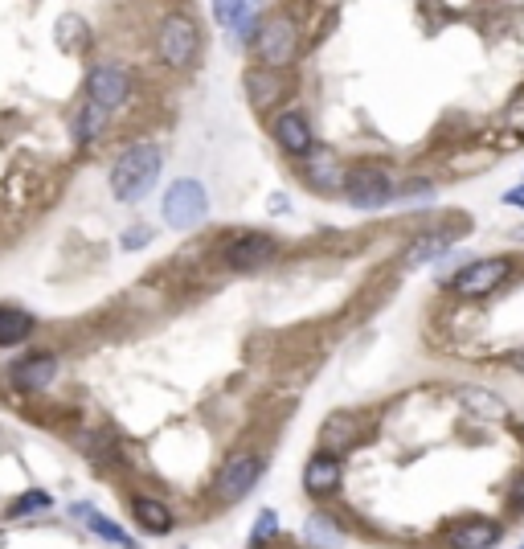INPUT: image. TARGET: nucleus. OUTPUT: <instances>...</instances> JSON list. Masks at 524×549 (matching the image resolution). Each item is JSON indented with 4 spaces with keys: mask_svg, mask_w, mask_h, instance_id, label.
I'll return each mask as SVG.
<instances>
[{
    "mask_svg": "<svg viewBox=\"0 0 524 549\" xmlns=\"http://www.w3.org/2000/svg\"><path fill=\"white\" fill-rule=\"evenodd\" d=\"M160 164H164V156H160L156 144H131L111 164V193H115V201H123V205L144 201L152 193L156 177H160Z\"/></svg>",
    "mask_w": 524,
    "mask_h": 549,
    "instance_id": "f257e3e1",
    "label": "nucleus"
},
{
    "mask_svg": "<svg viewBox=\"0 0 524 549\" xmlns=\"http://www.w3.org/2000/svg\"><path fill=\"white\" fill-rule=\"evenodd\" d=\"M160 214L172 230H197L205 218H209V193L201 181L193 177H181V181H172L164 201H160Z\"/></svg>",
    "mask_w": 524,
    "mask_h": 549,
    "instance_id": "f03ea898",
    "label": "nucleus"
},
{
    "mask_svg": "<svg viewBox=\"0 0 524 549\" xmlns=\"http://www.w3.org/2000/svg\"><path fill=\"white\" fill-rule=\"evenodd\" d=\"M222 259L230 271H242V275H254L262 267H271L279 259V242L262 230H230L226 242H222Z\"/></svg>",
    "mask_w": 524,
    "mask_h": 549,
    "instance_id": "7ed1b4c3",
    "label": "nucleus"
},
{
    "mask_svg": "<svg viewBox=\"0 0 524 549\" xmlns=\"http://www.w3.org/2000/svg\"><path fill=\"white\" fill-rule=\"evenodd\" d=\"M254 54H258V66L267 70H283L299 58V29L291 17H267L254 33Z\"/></svg>",
    "mask_w": 524,
    "mask_h": 549,
    "instance_id": "20e7f679",
    "label": "nucleus"
},
{
    "mask_svg": "<svg viewBox=\"0 0 524 549\" xmlns=\"http://www.w3.org/2000/svg\"><path fill=\"white\" fill-rule=\"evenodd\" d=\"M197 50H201V33H197V25L185 13H172V17L160 21L156 54H160L164 66H177L181 70V66H189L197 58Z\"/></svg>",
    "mask_w": 524,
    "mask_h": 549,
    "instance_id": "39448f33",
    "label": "nucleus"
},
{
    "mask_svg": "<svg viewBox=\"0 0 524 549\" xmlns=\"http://www.w3.org/2000/svg\"><path fill=\"white\" fill-rule=\"evenodd\" d=\"M258 476H262V459L250 455V451H238L222 463V472H217V480H213V496L222 504H238L242 496L254 492Z\"/></svg>",
    "mask_w": 524,
    "mask_h": 549,
    "instance_id": "423d86ee",
    "label": "nucleus"
},
{
    "mask_svg": "<svg viewBox=\"0 0 524 549\" xmlns=\"http://www.w3.org/2000/svg\"><path fill=\"white\" fill-rule=\"evenodd\" d=\"M344 197L353 209H381L393 201V177L377 164H361L344 177Z\"/></svg>",
    "mask_w": 524,
    "mask_h": 549,
    "instance_id": "0eeeda50",
    "label": "nucleus"
},
{
    "mask_svg": "<svg viewBox=\"0 0 524 549\" xmlns=\"http://www.w3.org/2000/svg\"><path fill=\"white\" fill-rule=\"evenodd\" d=\"M467 230H471V222L459 218V222H451V226H439V230L418 234V238L406 246L402 267H406V271H418V267H426V263H439L459 238H467Z\"/></svg>",
    "mask_w": 524,
    "mask_h": 549,
    "instance_id": "6e6552de",
    "label": "nucleus"
},
{
    "mask_svg": "<svg viewBox=\"0 0 524 549\" xmlns=\"http://www.w3.org/2000/svg\"><path fill=\"white\" fill-rule=\"evenodd\" d=\"M131 95V74L115 62H103L95 66L91 74H86V103H95L99 111H115L123 107Z\"/></svg>",
    "mask_w": 524,
    "mask_h": 549,
    "instance_id": "1a4fd4ad",
    "label": "nucleus"
},
{
    "mask_svg": "<svg viewBox=\"0 0 524 549\" xmlns=\"http://www.w3.org/2000/svg\"><path fill=\"white\" fill-rule=\"evenodd\" d=\"M508 275H512V259L496 255V259H479V263L463 267L451 279V287L463 295V300H479V295H492L500 283H508Z\"/></svg>",
    "mask_w": 524,
    "mask_h": 549,
    "instance_id": "9d476101",
    "label": "nucleus"
},
{
    "mask_svg": "<svg viewBox=\"0 0 524 549\" xmlns=\"http://www.w3.org/2000/svg\"><path fill=\"white\" fill-rule=\"evenodd\" d=\"M287 78L279 74V70H267V66H250L246 70V99H250V107L258 111V115H267V111H275L283 99H287Z\"/></svg>",
    "mask_w": 524,
    "mask_h": 549,
    "instance_id": "9b49d317",
    "label": "nucleus"
},
{
    "mask_svg": "<svg viewBox=\"0 0 524 549\" xmlns=\"http://www.w3.org/2000/svg\"><path fill=\"white\" fill-rule=\"evenodd\" d=\"M271 136H275V144H279L283 152H291V156H299V160L316 148L312 123H308V115H303V111H279V115L271 119Z\"/></svg>",
    "mask_w": 524,
    "mask_h": 549,
    "instance_id": "f8f14e48",
    "label": "nucleus"
},
{
    "mask_svg": "<svg viewBox=\"0 0 524 549\" xmlns=\"http://www.w3.org/2000/svg\"><path fill=\"white\" fill-rule=\"evenodd\" d=\"M303 173H308L316 193H344V177L348 173H344L340 160L328 148H312L308 156H303Z\"/></svg>",
    "mask_w": 524,
    "mask_h": 549,
    "instance_id": "ddd939ff",
    "label": "nucleus"
},
{
    "mask_svg": "<svg viewBox=\"0 0 524 549\" xmlns=\"http://www.w3.org/2000/svg\"><path fill=\"white\" fill-rule=\"evenodd\" d=\"M9 377H13V386H21V390H46L58 377V357L54 353H29V357H21L13 365Z\"/></svg>",
    "mask_w": 524,
    "mask_h": 549,
    "instance_id": "4468645a",
    "label": "nucleus"
},
{
    "mask_svg": "<svg viewBox=\"0 0 524 549\" xmlns=\"http://www.w3.org/2000/svg\"><path fill=\"white\" fill-rule=\"evenodd\" d=\"M361 439V418L357 414H328V422L320 427V443L328 455H344V451H353Z\"/></svg>",
    "mask_w": 524,
    "mask_h": 549,
    "instance_id": "2eb2a0df",
    "label": "nucleus"
},
{
    "mask_svg": "<svg viewBox=\"0 0 524 549\" xmlns=\"http://www.w3.org/2000/svg\"><path fill=\"white\" fill-rule=\"evenodd\" d=\"M303 488H308V496H332L340 488V455L316 451L303 468Z\"/></svg>",
    "mask_w": 524,
    "mask_h": 549,
    "instance_id": "dca6fc26",
    "label": "nucleus"
},
{
    "mask_svg": "<svg viewBox=\"0 0 524 549\" xmlns=\"http://www.w3.org/2000/svg\"><path fill=\"white\" fill-rule=\"evenodd\" d=\"M500 541V525L484 521V517H467L459 525H451V549H496Z\"/></svg>",
    "mask_w": 524,
    "mask_h": 549,
    "instance_id": "f3484780",
    "label": "nucleus"
},
{
    "mask_svg": "<svg viewBox=\"0 0 524 549\" xmlns=\"http://www.w3.org/2000/svg\"><path fill=\"white\" fill-rule=\"evenodd\" d=\"M213 17L222 21L226 29H234L238 37H254V33H258L262 9L250 5V0H217V5H213Z\"/></svg>",
    "mask_w": 524,
    "mask_h": 549,
    "instance_id": "a211bd4d",
    "label": "nucleus"
},
{
    "mask_svg": "<svg viewBox=\"0 0 524 549\" xmlns=\"http://www.w3.org/2000/svg\"><path fill=\"white\" fill-rule=\"evenodd\" d=\"M131 517H136V525L152 537H164L172 533V525H177V517H172V509L164 500H152V496H136L131 500Z\"/></svg>",
    "mask_w": 524,
    "mask_h": 549,
    "instance_id": "6ab92c4d",
    "label": "nucleus"
},
{
    "mask_svg": "<svg viewBox=\"0 0 524 549\" xmlns=\"http://www.w3.org/2000/svg\"><path fill=\"white\" fill-rule=\"evenodd\" d=\"M459 402H463L467 414H475V418H488V422H504V418H508V402H504L500 394H492V390L467 386V390H459Z\"/></svg>",
    "mask_w": 524,
    "mask_h": 549,
    "instance_id": "aec40b11",
    "label": "nucleus"
},
{
    "mask_svg": "<svg viewBox=\"0 0 524 549\" xmlns=\"http://www.w3.org/2000/svg\"><path fill=\"white\" fill-rule=\"evenodd\" d=\"M70 513H74L78 521H86V525H91V529H95V533H99L103 541H111V545H119V549H136V541H131V537H127V533H123V529L115 525V521H107L103 513H95L91 504H74Z\"/></svg>",
    "mask_w": 524,
    "mask_h": 549,
    "instance_id": "412c9836",
    "label": "nucleus"
},
{
    "mask_svg": "<svg viewBox=\"0 0 524 549\" xmlns=\"http://www.w3.org/2000/svg\"><path fill=\"white\" fill-rule=\"evenodd\" d=\"M29 332H33V316H29V312H21V308H0V349L29 341Z\"/></svg>",
    "mask_w": 524,
    "mask_h": 549,
    "instance_id": "4be33fe9",
    "label": "nucleus"
},
{
    "mask_svg": "<svg viewBox=\"0 0 524 549\" xmlns=\"http://www.w3.org/2000/svg\"><path fill=\"white\" fill-rule=\"evenodd\" d=\"M303 533H308V545H316V549H340L344 545V533H340V525L328 513H312Z\"/></svg>",
    "mask_w": 524,
    "mask_h": 549,
    "instance_id": "5701e85b",
    "label": "nucleus"
},
{
    "mask_svg": "<svg viewBox=\"0 0 524 549\" xmlns=\"http://www.w3.org/2000/svg\"><path fill=\"white\" fill-rule=\"evenodd\" d=\"M103 123H107V111H99L95 103H86V107L74 115L70 132H74V140H78V144H91V140L103 132Z\"/></svg>",
    "mask_w": 524,
    "mask_h": 549,
    "instance_id": "b1692460",
    "label": "nucleus"
},
{
    "mask_svg": "<svg viewBox=\"0 0 524 549\" xmlns=\"http://www.w3.org/2000/svg\"><path fill=\"white\" fill-rule=\"evenodd\" d=\"M50 509H54V496L41 492V488H29L9 504V517H37V513H50Z\"/></svg>",
    "mask_w": 524,
    "mask_h": 549,
    "instance_id": "393cba45",
    "label": "nucleus"
},
{
    "mask_svg": "<svg viewBox=\"0 0 524 549\" xmlns=\"http://www.w3.org/2000/svg\"><path fill=\"white\" fill-rule=\"evenodd\" d=\"M279 537V513L275 509H262L258 517H254V529H250V545L254 549H262L267 541H275Z\"/></svg>",
    "mask_w": 524,
    "mask_h": 549,
    "instance_id": "a878e982",
    "label": "nucleus"
},
{
    "mask_svg": "<svg viewBox=\"0 0 524 549\" xmlns=\"http://www.w3.org/2000/svg\"><path fill=\"white\" fill-rule=\"evenodd\" d=\"M144 242H152V230H148V226H136V230L123 234V250H136V246H144Z\"/></svg>",
    "mask_w": 524,
    "mask_h": 549,
    "instance_id": "bb28decb",
    "label": "nucleus"
},
{
    "mask_svg": "<svg viewBox=\"0 0 524 549\" xmlns=\"http://www.w3.org/2000/svg\"><path fill=\"white\" fill-rule=\"evenodd\" d=\"M504 201H508V205H524V185L508 189V193H504Z\"/></svg>",
    "mask_w": 524,
    "mask_h": 549,
    "instance_id": "cd10ccee",
    "label": "nucleus"
},
{
    "mask_svg": "<svg viewBox=\"0 0 524 549\" xmlns=\"http://www.w3.org/2000/svg\"><path fill=\"white\" fill-rule=\"evenodd\" d=\"M512 504H516V509H524V476H520L516 488H512Z\"/></svg>",
    "mask_w": 524,
    "mask_h": 549,
    "instance_id": "c85d7f7f",
    "label": "nucleus"
},
{
    "mask_svg": "<svg viewBox=\"0 0 524 549\" xmlns=\"http://www.w3.org/2000/svg\"><path fill=\"white\" fill-rule=\"evenodd\" d=\"M512 369H516V373H524V349H520V353H512Z\"/></svg>",
    "mask_w": 524,
    "mask_h": 549,
    "instance_id": "c756f323",
    "label": "nucleus"
},
{
    "mask_svg": "<svg viewBox=\"0 0 524 549\" xmlns=\"http://www.w3.org/2000/svg\"><path fill=\"white\" fill-rule=\"evenodd\" d=\"M520 549H524V545H520Z\"/></svg>",
    "mask_w": 524,
    "mask_h": 549,
    "instance_id": "7c9ffc66",
    "label": "nucleus"
}]
</instances>
